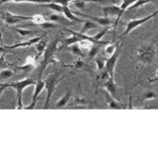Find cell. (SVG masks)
Wrapping results in <instances>:
<instances>
[{"instance_id": "cell-19", "label": "cell", "mask_w": 158, "mask_h": 157, "mask_svg": "<svg viewBox=\"0 0 158 157\" xmlns=\"http://www.w3.org/2000/svg\"><path fill=\"white\" fill-rule=\"evenodd\" d=\"M36 49H37V52H38V56H37V58H38V56H40L41 53L45 52V49H46V41L45 40L41 39L38 43H36Z\"/></svg>"}, {"instance_id": "cell-29", "label": "cell", "mask_w": 158, "mask_h": 157, "mask_svg": "<svg viewBox=\"0 0 158 157\" xmlns=\"http://www.w3.org/2000/svg\"><path fill=\"white\" fill-rule=\"evenodd\" d=\"M108 2H110L111 4H118L119 0H106V3H108Z\"/></svg>"}, {"instance_id": "cell-6", "label": "cell", "mask_w": 158, "mask_h": 157, "mask_svg": "<svg viewBox=\"0 0 158 157\" xmlns=\"http://www.w3.org/2000/svg\"><path fill=\"white\" fill-rule=\"evenodd\" d=\"M73 14H76V15H80V17L86 18V19H90V20L93 22H94V23L97 22L99 26H103V27L112 26V25H114V22H115V21H113L110 17H94V15H87V14H81V12H79V11H73Z\"/></svg>"}, {"instance_id": "cell-11", "label": "cell", "mask_w": 158, "mask_h": 157, "mask_svg": "<svg viewBox=\"0 0 158 157\" xmlns=\"http://www.w3.org/2000/svg\"><path fill=\"white\" fill-rule=\"evenodd\" d=\"M49 21L50 22H55V23H59L62 24L64 26H69V25H72V21H70L69 19L66 17H63L62 14H49Z\"/></svg>"}, {"instance_id": "cell-20", "label": "cell", "mask_w": 158, "mask_h": 157, "mask_svg": "<svg viewBox=\"0 0 158 157\" xmlns=\"http://www.w3.org/2000/svg\"><path fill=\"white\" fill-rule=\"evenodd\" d=\"M32 21H33L34 24L39 25V26H42V25L45 23V22H47L45 20V18H44L42 14H35V15H33Z\"/></svg>"}, {"instance_id": "cell-25", "label": "cell", "mask_w": 158, "mask_h": 157, "mask_svg": "<svg viewBox=\"0 0 158 157\" xmlns=\"http://www.w3.org/2000/svg\"><path fill=\"white\" fill-rule=\"evenodd\" d=\"M12 74H14V72L11 70H8V69H5L4 71H2L1 73H0V77L1 78H9L12 76Z\"/></svg>"}, {"instance_id": "cell-26", "label": "cell", "mask_w": 158, "mask_h": 157, "mask_svg": "<svg viewBox=\"0 0 158 157\" xmlns=\"http://www.w3.org/2000/svg\"><path fill=\"white\" fill-rule=\"evenodd\" d=\"M155 98H157V96L154 93H152V92L147 93L146 95L144 96V99L145 100H151V99H155Z\"/></svg>"}, {"instance_id": "cell-15", "label": "cell", "mask_w": 158, "mask_h": 157, "mask_svg": "<svg viewBox=\"0 0 158 157\" xmlns=\"http://www.w3.org/2000/svg\"><path fill=\"white\" fill-rule=\"evenodd\" d=\"M71 93H72L71 90H68V92L66 93V95L63 97L61 100H59V101L56 102V108H63V107H65L67 105V103L69 102V100L71 98Z\"/></svg>"}, {"instance_id": "cell-23", "label": "cell", "mask_w": 158, "mask_h": 157, "mask_svg": "<svg viewBox=\"0 0 158 157\" xmlns=\"http://www.w3.org/2000/svg\"><path fill=\"white\" fill-rule=\"evenodd\" d=\"M94 62L98 65V69L100 71H103V69H105V63L106 61H103L102 58H94Z\"/></svg>"}, {"instance_id": "cell-3", "label": "cell", "mask_w": 158, "mask_h": 157, "mask_svg": "<svg viewBox=\"0 0 158 157\" xmlns=\"http://www.w3.org/2000/svg\"><path fill=\"white\" fill-rule=\"evenodd\" d=\"M158 14V9L156 11H154L153 14H149L148 17L146 18H143V19H135V20H131V21H128V23L126 24V29L124 32L122 33V37H124L127 35L128 33H131V31H134L135 29H137V28H139L140 26H142L143 24L145 23H147V22H149L151 19H153V18H155L156 15Z\"/></svg>"}, {"instance_id": "cell-7", "label": "cell", "mask_w": 158, "mask_h": 157, "mask_svg": "<svg viewBox=\"0 0 158 157\" xmlns=\"http://www.w3.org/2000/svg\"><path fill=\"white\" fill-rule=\"evenodd\" d=\"M56 78H58V74L52 75V76H49L46 80H44L45 81V89H46V92H47L46 102H45V105H44V108H47V107H48L49 100H50V98H52V93L55 92V89H56Z\"/></svg>"}, {"instance_id": "cell-1", "label": "cell", "mask_w": 158, "mask_h": 157, "mask_svg": "<svg viewBox=\"0 0 158 157\" xmlns=\"http://www.w3.org/2000/svg\"><path fill=\"white\" fill-rule=\"evenodd\" d=\"M34 84H36L35 80L29 79V78H26V79L21 80V81H17V82L6 83V86H7V89H15V92H17V100H18L17 108L18 109L25 108V107H23V105H22V95H23L22 93L24 92V89H26V87L34 85Z\"/></svg>"}, {"instance_id": "cell-10", "label": "cell", "mask_w": 158, "mask_h": 157, "mask_svg": "<svg viewBox=\"0 0 158 157\" xmlns=\"http://www.w3.org/2000/svg\"><path fill=\"white\" fill-rule=\"evenodd\" d=\"M63 14L72 22H76V23H84L85 22L84 20H81V19L77 18L76 14H73L72 9H70L69 5H63Z\"/></svg>"}, {"instance_id": "cell-9", "label": "cell", "mask_w": 158, "mask_h": 157, "mask_svg": "<svg viewBox=\"0 0 158 157\" xmlns=\"http://www.w3.org/2000/svg\"><path fill=\"white\" fill-rule=\"evenodd\" d=\"M45 34H43L42 36H37V37H33L32 39L28 40V41H25V42H20V43H17V44H14V45H7V46H4V48L6 49H15V48H28V46H31L33 44H36L38 43L41 39L44 38Z\"/></svg>"}, {"instance_id": "cell-8", "label": "cell", "mask_w": 158, "mask_h": 157, "mask_svg": "<svg viewBox=\"0 0 158 157\" xmlns=\"http://www.w3.org/2000/svg\"><path fill=\"white\" fill-rule=\"evenodd\" d=\"M45 89V81L41 80V78H39L38 81L36 82V86H35V90H34V95H33V99H32V103L28 106L25 107V109H34L36 106L37 100H38V97L41 93V92Z\"/></svg>"}, {"instance_id": "cell-14", "label": "cell", "mask_w": 158, "mask_h": 157, "mask_svg": "<svg viewBox=\"0 0 158 157\" xmlns=\"http://www.w3.org/2000/svg\"><path fill=\"white\" fill-rule=\"evenodd\" d=\"M105 98H106V103L108 104V106L110 107V108H112V109H120V108H122V106L120 105L118 102H116L115 100L113 99L111 96H110L109 92L106 93Z\"/></svg>"}, {"instance_id": "cell-2", "label": "cell", "mask_w": 158, "mask_h": 157, "mask_svg": "<svg viewBox=\"0 0 158 157\" xmlns=\"http://www.w3.org/2000/svg\"><path fill=\"white\" fill-rule=\"evenodd\" d=\"M137 55L139 61L143 63L144 65H148L150 63H152L154 58H155L156 52L151 45H144L138 49Z\"/></svg>"}, {"instance_id": "cell-22", "label": "cell", "mask_w": 158, "mask_h": 157, "mask_svg": "<svg viewBox=\"0 0 158 157\" xmlns=\"http://www.w3.org/2000/svg\"><path fill=\"white\" fill-rule=\"evenodd\" d=\"M119 45V42L115 43V44H108V46L105 48V52L107 53V55L111 56L113 52H115V49L117 48V46Z\"/></svg>"}, {"instance_id": "cell-24", "label": "cell", "mask_w": 158, "mask_h": 157, "mask_svg": "<svg viewBox=\"0 0 158 157\" xmlns=\"http://www.w3.org/2000/svg\"><path fill=\"white\" fill-rule=\"evenodd\" d=\"M100 46L101 45H97V44L93 45V48L89 49V56L90 58H94V56L98 55V52H100Z\"/></svg>"}, {"instance_id": "cell-5", "label": "cell", "mask_w": 158, "mask_h": 157, "mask_svg": "<svg viewBox=\"0 0 158 157\" xmlns=\"http://www.w3.org/2000/svg\"><path fill=\"white\" fill-rule=\"evenodd\" d=\"M3 21L5 22L6 25H15L18 23H21L23 21H32V17H26V15H18V14H14L11 12H9L7 10H5L3 14H1Z\"/></svg>"}, {"instance_id": "cell-18", "label": "cell", "mask_w": 158, "mask_h": 157, "mask_svg": "<svg viewBox=\"0 0 158 157\" xmlns=\"http://www.w3.org/2000/svg\"><path fill=\"white\" fill-rule=\"evenodd\" d=\"M137 1H139V0H121V4L119 5L121 14H123V12H124L126 9H128L131 7L132 3H135Z\"/></svg>"}, {"instance_id": "cell-31", "label": "cell", "mask_w": 158, "mask_h": 157, "mask_svg": "<svg viewBox=\"0 0 158 157\" xmlns=\"http://www.w3.org/2000/svg\"><path fill=\"white\" fill-rule=\"evenodd\" d=\"M0 15H1V12H0Z\"/></svg>"}, {"instance_id": "cell-30", "label": "cell", "mask_w": 158, "mask_h": 157, "mask_svg": "<svg viewBox=\"0 0 158 157\" xmlns=\"http://www.w3.org/2000/svg\"><path fill=\"white\" fill-rule=\"evenodd\" d=\"M155 81H158V76L155 78H151V79H149V82H155Z\"/></svg>"}, {"instance_id": "cell-21", "label": "cell", "mask_w": 158, "mask_h": 157, "mask_svg": "<svg viewBox=\"0 0 158 157\" xmlns=\"http://www.w3.org/2000/svg\"><path fill=\"white\" fill-rule=\"evenodd\" d=\"M70 51L74 53V55H76L78 56H84V55L82 53V51H81V48H79V44H72L70 45Z\"/></svg>"}, {"instance_id": "cell-12", "label": "cell", "mask_w": 158, "mask_h": 157, "mask_svg": "<svg viewBox=\"0 0 158 157\" xmlns=\"http://www.w3.org/2000/svg\"><path fill=\"white\" fill-rule=\"evenodd\" d=\"M40 5L43 6V7L52 9V11H56V12H58V14H63V5L59 4V3H56V2L52 1V2L45 3V4H40Z\"/></svg>"}, {"instance_id": "cell-4", "label": "cell", "mask_w": 158, "mask_h": 157, "mask_svg": "<svg viewBox=\"0 0 158 157\" xmlns=\"http://www.w3.org/2000/svg\"><path fill=\"white\" fill-rule=\"evenodd\" d=\"M120 55H121V43H120V45L117 46L115 52L110 56V58L107 60L105 63V70L107 71V73L109 74L111 79H113V76H114V69H115L116 64H117V61Z\"/></svg>"}, {"instance_id": "cell-16", "label": "cell", "mask_w": 158, "mask_h": 157, "mask_svg": "<svg viewBox=\"0 0 158 157\" xmlns=\"http://www.w3.org/2000/svg\"><path fill=\"white\" fill-rule=\"evenodd\" d=\"M99 25H97L94 22H90V21H85L84 22V26L82 27V30L80 31V33L82 34H86L89 30H93L94 28H98Z\"/></svg>"}, {"instance_id": "cell-17", "label": "cell", "mask_w": 158, "mask_h": 157, "mask_svg": "<svg viewBox=\"0 0 158 157\" xmlns=\"http://www.w3.org/2000/svg\"><path fill=\"white\" fill-rule=\"evenodd\" d=\"M15 32H18L20 34V36L22 37H26V36H32L35 35V34H38V31H31V30H24V29H20V28H12Z\"/></svg>"}, {"instance_id": "cell-13", "label": "cell", "mask_w": 158, "mask_h": 157, "mask_svg": "<svg viewBox=\"0 0 158 157\" xmlns=\"http://www.w3.org/2000/svg\"><path fill=\"white\" fill-rule=\"evenodd\" d=\"M52 0H0V5L4 4L7 2H15V3H20V2H29V3H48L52 2Z\"/></svg>"}, {"instance_id": "cell-27", "label": "cell", "mask_w": 158, "mask_h": 157, "mask_svg": "<svg viewBox=\"0 0 158 157\" xmlns=\"http://www.w3.org/2000/svg\"><path fill=\"white\" fill-rule=\"evenodd\" d=\"M74 4L77 6L78 8H83L85 5V2L82 1V0H74Z\"/></svg>"}, {"instance_id": "cell-28", "label": "cell", "mask_w": 158, "mask_h": 157, "mask_svg": "<svg viewBox=\"0 0 158 157\" xmlns=\"http://www.w3.org/2000/svg\"><path fill=\"white\" fill-rule=\"evenodd\" d=\"M5 89H7V86H6V83H3V84H0V96L2 95L3 92Z\"/></svg>"}]
</instances>
